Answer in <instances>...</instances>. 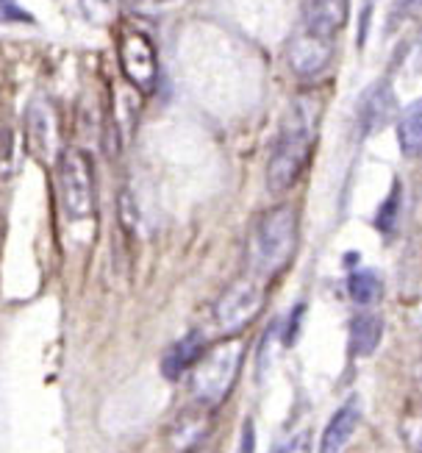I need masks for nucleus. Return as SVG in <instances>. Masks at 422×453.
Masks as SVG:
<instances>
[{
  "label": "nucleus",
  "instance_id": "nucleus-1",
  "mask_svg": "<svg viewBox=\"0 0 422 453\" xmlns=\"http://www.w3.org/2000/svg\"><path fill=\"white\" fill-rule=\"evenodd\" d=\"M319 117H323V101L317 95H300L287 111L284 126H280V136L267 165L270 192L280 195L292 189L300 181V175L306 173L314 153Z\"/></svg>",
  "mask_w": 422,
  "mask_h": 453
},
{
  "label": "nucleus",
  "instance_id": "nucleus-2",
  "mask_svg": "<svg viewBox=\"0 0 422 453\" xmlns=\"http://www.w3.org/2000/svg\"><path fill=\"white\" fill-rule=\"evenodd\" d=\"M297 209L289 203L272 206L253 228L250 236V267L261 279L284 270L297 250Z\"/></svg>",
  "mask_w": 422,
  "mask_h": 453
},
{
  "label": "nucleus",
  "instance_id": "nucleus-3",
  "mask_svg": "<svg viewBox=\"0 0 422 453\" xmlns=\"http://www.w3.org/2000/svg\"><path fill=\"white\" fill-rule=\"evenodd\" d=\"M245 359V342L239 337H228L219 345L200 353L192 367V395L203 406L223 403L236 384L239 367Z\"/></svg>",
  "mask_w": 422,
  "mask_h": 453
},
{
  "label": "nucleus",
  "instance_id": "nucleus-4",
  "mask_svg": "<svg viewBox=\"0 0 422 453\" xmlns=\"http://www.w3.org/2000/svg\"><path fill=\"white\" fill-rule=\"evenodd\" d=\"M58 198H62L65 211L70 214V220H89L95 214V165L92 156L67 148L58 156Z\"/></svg>",
  "mask_w": 422,
  "mask_h": 453
},
{
  "label": "nucleus",
  "instance_id": "nucleus-5",
  "mask_svg": "<svg viewBox=\"0 0 422 453\" xmlns=\"http://www.w3.org/2000/svg\"><path fill=\"white\" fill-rule=\"evenodd\" d=\"M261 306H265V287L256 279H239L214 303V323L226 337H236L258 318Z\"/></svg>",
  "mask_w": 422,
  "mask_h": 453
},
{
  "label": "nucleus",
  "instance_id": "nucleus-6",
  "mask_svg": "<svg viewBox=\"0 0 422 453\" xmlns=\"http://www.w3.org/2000/svg\"><path fill=\"white\" fill-rule=\"evenodd\" d=\"M119 67L123 75L139 89V92H153L156 89V78H158V56L153 42L139 31H128L119 36Z\"/></svg>",
  "mask_w": 422,
  "mask_h": 453
},
{
  "label": "nucleus",
  "instance_id": "nucleus-7",
  "mask_svg": "<svg viewBox=\"0 0 422 453\" xmlns=\"http://www.w3.org/2000/svg\"><path fill=\"white\" fill-rule=\"evenodd\" d=\"M331 56H334V39L317 36V34H311L306 28H300L289 39V48H287L289 67L300 78H314V75H319V73H323L331 65Z\"/></svg>",
  "mask_w": 422,
  "mask_h": 453
},
{
  "label": "nucleus",
  "instance_id": "nucleus-8",
  "mask_svg": "<svg viewBox=\"0 0 422 453\" xmlns=\"http://www.w3.org/2000/svg\"><path fill=\"white\" fill-rule=\"evenodd\" d=\"M56 142H58V131H56V114L50 109V104L36 101L28 109V148L36 159L50 162L56 153Z\"/></svg>",
  "mask_w": 422,
  "mask_h": 453
},
{
  "label": "nucleus",
  "instance_id": "nucleus-9",
  "mask_svg": "<svg viewBox=\"0 0 422 453\" xmlns=\"http://www.w3.org/2000/svg\"><path fill=\"white\" fill-rule=\"evenodd\" d=\"M348 23V0H306L303 6V28L334 39Z\"/></svg>",
  "mask_w": 422,
  "mask_h": 453
},
{
  "label": "nucleus",
  "instance_id": "nucleus-10",
  "mask_svg": "<svg viewBox=\"0 0 422 453\" xmlns=\"http://www.w3.org/2000/svg\"><path fill=\"white\" fill-rule=\"evenodd\" d=\"M209 406L197 403V409H187L180 411L178 420L173 423L170 431V442L178 453H192L200 448V442L206 440L209 428H211V418H209Z\"/></svg>",
  "mask_w": 422,
  "mask_h": 453
},
{
  "label": "nucleus",
  "instance_id": "nucleus-11",
  "mask_svg": "<svg viewBox=\"0 0 422 453\" xmlns=\"http://www.w3.org/2000/svg\"><path fill=\"white\" fill-rule=\"evenodd\" d=\"M358 420H361V403L358 398H350L341 403L334 418L328 420L323 437H319V453H341L345 445L350 442L353 431L358 428Z\"/></svg>",
  "mask_w": 422,
  "mask_h": 453
},
{
  "label": "nucleus",
  "instance_id": "nucleus-12",
  "mask_svg": "<svg viewBox=\"0 0 422 453\" xmlns=\"http://www.w3.org/2000/svg\"><path fill=\"white\" fill-rule=\"evenodd\" d=\"M395 111H397V104H395V92L389 89V84L380 81L370 87V92L364 95V101H361V109H358L361 131L364 134L380 131L395 117Z\"/></svg>",
  "mask_w": 422,
  "mask_h": 453
},
{
  "label": "nucleus",
  "instance_id": "nucleus-13",
  "mask_svg": "<svg viewBox=\"0 0 422 453\" xmlns=\"http://www.w3.org/2000/svg\"><path fill=\"white\" fill-rule=\"evenodd\" d=\"M203 348H206L203 334H200V331L187 334L184 340H178V342L165 353V359H162V372H165V376H167L170 381L180 379L187 370L195 367V362L200 359V353H203Z\"/></svg>",
  "mask_w": 422,
  "mask_h": 453
},
{
  "label": "nucleus",
  "instance_id": "nucleus-14",
  "mask_svg": "<svg viewBox=\"0 0 422 453\" xmlns=\"http://www.w3.org/2000/svg\"><path fill=\"white\" fill-rule=\"evenodd\" d=\"M384 337V323L375 314H358L350 323V353L353 357H370Z\"/></svg>",
  "mask_w": 422,
  "mask_h": 453
},
{
  "label": "nucleus",
  "instance_id": "nucleus-15",
  "mask_svg": "<svg viewBox=\"0 0 422 453\" xmlns=\"http://www.w3.org/2000/svg\"><path fill=\"white\" fill-rule=\"evenodd\" d=\"M397 140L406 156L419 153V148H422V104H411L403 114H400Z\"/></svg>",
  "mask_w": 422,
  "mask_h": 453
},
{
  "label": "nucleus",
  "instance_id": "nucleus-16",
  "mask_svg": "<svg viewBox=\"0 0 422 453\" xmlns=\"http://www.w3.org/2000/svg\"><path fill=\"white\" fill-rule=\"evenodd\" d=\"M348 292L358 306H370L380 298V279L372 270H358L348 279Z\"/></svg>",
  "mask_w": 422,
  "mask_h": 453
},
{
  "label": "nucleus",
  "instance_id": "nucleus-17",
  "mask_svg": "<svg viewBox=\"0 0 422 453\" xmlns=\"http://www.w3.org/2000/svg\"><path fill=\"white\" fill-rule=\"evenodd\" d=\"M400 203H403V189L395 184L392 195L387 198V203L378 209V218H375V226L384 231V234H392V228L397 226V218H400Z\"/></svg>",
  "mask_w": 422,
  "mask_h": 453
},
{
  "label": "nucleus",
  "instance_id": "nucleus-18",
  "mask_svg": "<svg viewBox=\"0 0 422 453\" xmlns=\"http://www.w3.org/2000/svg\"><path fill=\"white\" fill-rule=\"evenodd\" d=\"M81 9L87 14V19L92 23H109L111 14H114V0H81Z\"/></svg>",
  "mask_w": 422,
  "mask_h": 453
},
{
  "label": "nucleus",
  "instance_id": "nucleus-19",
  "mask_svg": "<svg viewBox=\"0 0 422 453\" xmlns=\"http://www.w3.org/2000/svg\"><path fill=\"white\" fill-rule=\"evenodd\" d=\"M0 23H31V14L19 9L14 0H0Z\"/></svg>",
  "mask_w": 422,
  "mask_h": 453
},
{
  "label": "nucleus",
  "instance_id": "nucleus-20",
  "mask_svg": "<svg viewBox=\"0 0 422 453\" xmlns=\"http://www.w3.org/2000/svg\"><path fill=\"white\" fill-rule=\"evenodd\" d=\"M272 453H309V434H297L287 440L284 445H278Z\"/></svg>",
  "mask_w": 422,
  "mask_h": 453
},
{
  "label": "nucleus",
  "instance_id": "nucleus-21",
  "mask_svg": "<svg viewBox=\"0 0 422 453\" xmlns=\"http://www.w3.org/2000/svg\"><path fill=\"white\" fill-rule=\"evenodd\" d=\"M256 450V428L253 420H245L242 426V437H239V450L236 453H253Z\"/></svg>",
  "mask_w": 422,
  "mask_h": 453
},
{
  "label": "nucleus",
  "instance_id": "nucleus-22",
  "mask_svg": "<svg viewBox=\"0 0 422 453\" xmlns=\"http://www.w3.org/2000/svg\"><path fill=\"white\" fill-rule=\"evenodd\" d=\"M192 453H200V450H192Z\"/></svg>",
  "mask_w": 422,
  "mask_h": 453
}]
</instances>
